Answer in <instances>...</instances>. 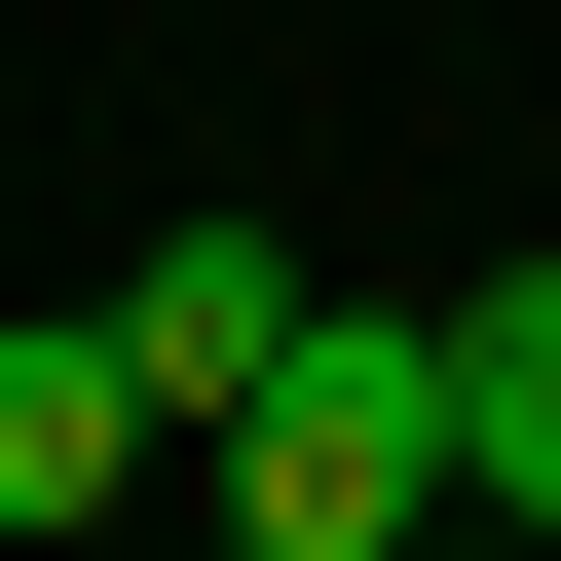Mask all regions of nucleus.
Instances as JSON below:
<instances>
[{"label": "nucleus", "mask_w": 561, "mask_h": 561, "mask_svg": "<svg viewBox=\"0 0 561 561\" xmlns=\"http://www.w3.org/2000/svg\"><path fill=\"white\" fill-rule=\"evenodd\" d=\"M187 449H225V561H412V524H449V337L300 300V337H262V412H187Z\"/></svg>", "instance_id": "obj_1"}, {"label": "nucleus", "mask_w": 561, "mask_h": 561, "mask_svg": "<svg viewBox=\"0 0 561 561\" xmlns=\"http://www.w3.org/2000/svg\"><path fill=\"white\" fill-rule=\"evenodd\" d=\"M449 486L561 524V262H486V300H449Z\"/></svg>", "instance_id": "obj_4"}, {"label": "nucleus", "mask_w": 561, "mask_h": 561, "mask_svg": "<svg viewBox=\"0 0 561 561\" xmlns=\"http://www.w3.org/2000/svg\"><path fill=\"white\" fill-rule=\"evenodd\" d=\"M262 337H300V225H150V262H113V375H150V449H187V412H262Z\"/></svg>", "instance_id": "obj_2"}, {"label": "nucleus", "mask_w": 561, "mask_h": 561, "mask_svg": "<svg viewBox=\"0 0 561 561\" xmlns=\"http://www.w3.org/2000/svg\"><path fill=\"white\" fill-rule=\"evenodd\" d=\"M150 486V375H113V300L38 337V300H0V561H38V524H113Z\"/></svg>", "instance_id": "obj_3"}, {"label": "nucleus", "mask_w": 561, "mask_h": 561, "mask_svg": "<svg viewBox=\"0 0 561 561\" xmlns=\"http://www.w3.org/2000/svg\"><path fill=\"white\" fill-rule=\"evenodd\" d=\"M412 561H561V524H486V486H449V524H412Z\"/></svg>", "instance_id": "obj_5"}]
</instances>
